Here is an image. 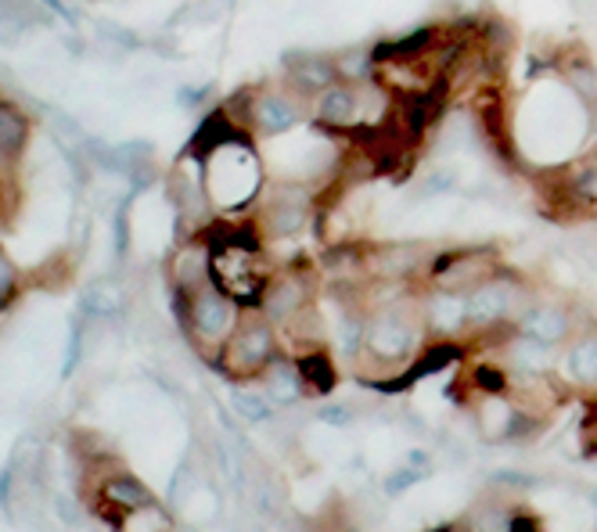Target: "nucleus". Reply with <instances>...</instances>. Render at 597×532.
<instances>
[{"instance_id": "4", "label": "nucleus", "mask_w": 597, "mask_h": 532, "mask_svg": "<svg viewBox=\"0 0 597 532\" xmlns=\"http://www.w3.org/2000/svg\"><path fill=\"white\" fill-rule=\"evenodd\" d=\"M177 313H180V324L188 331L191 345L209 363H217L223 345L231 342V334L241 324L245 307L238 299L227 295L223 288L206 284V288H198L195 295H177Z\"/></svg>"}, {"instance_id": "38", "label": "nucleus", "mask_w": 597, "mask_h": 532, "mask_svg": "<svg viewBox=\"0 0 597 532\" xmlns=\"http://www.w3.org/2000/svg\"><path fill=\"white\" fill-rule=\"evenodd\" d=\"M590 500H594V504H597V490H594V493H590Z\"/></svg>"}, {"instance_id": "1", "label": "nucleus", "mask_w": 597, "mask_h": 532, "mask_svg": "<svg viewBox=\"0 0 597 532\" xmlns=\"http://www.w3.org/2000/svg\"><path fill=\"white\" fill-rule=\"evenodd\" d=\"M428 342L421 295L407 292L400 299L386 302V307L367 310L364 324V353H360V382L375 385L381 378H392L404 371Z\"/></svg>"}, {"instance_id": "19", "label": "nucleus", "mask_w": 597, "mask_h": 532, "mask_svg": "<svg viewBox=\"0 0 597 532\" xmlns=\"http://www.w3.org/2000/svg\"><path fill=\"white\" fill-rule=\"evenodd\" d=\"M170 281L177 295H195L198 288L212 284V245L202 234H195L177 249L170 260Z\"/></svg>"}, {"instance_id": "25", "label": "nucleus", "mask_w": 597, "mask_h": 532, "mask_svg": "<svg viewBox=\"0 0 597 532\" xmlns=\"http://www.w3.org/2000/svg\"><path fill=\"white\" fill-rule=\"evenodd\" d=\"M335 66H339V80H371L375 76V48H346L335 54Z\"/></svg>"}, {"instance_id": "12", "label": "nucleus", "mask_w": 597, "mask_h": 532, "mask_svg": "<svg viewBox=\"0 0 597 532\" xmlns=\"http://www.w3.org/2000/svg\"><path fill=\"white\" fill-rule=\"evenodd\" d=\"M317 295V278H314V270L310 267H281V270H273V278L267 284V292L263 299H259V313L267 317V321L273 328H285L299 310H306Z\"/></svg>"}, {"instance_id": "18", "label": "nucleus", "mask_w": 597, "mask_h": 532, "mask_svg": "<svg viewBox=\"0 0 597 532\" xmlns=\"http://www.w3.org/2000/svg\"><path fill=\"white\" fill-rule=\"evenodd\" d=\"M561 374L573 389L597 400V324H584L565 342Z\"/></svg>"}, {"instance_id": "29", "label": "nucleus", "mask_w": 597, "mask_h": 532, "mask_svg": "<svg viewBox=\"0 0 597 532\" xmlns=\"http://www.w3.org/2000/svg\"><path fill=\"white\" fill-rule=\"evenodd\" d=\"M418 479H421V471H418L415 464H407V468L392 471V475L386 479V493H389V496H400V493H407Z\"/></svg>"}, {"instance_id": "30", "label": "nucleus", "mask_w": 597, "mask_h": 532, "mask_svg": "<svg viewBox=\"0 0 597 532\" xmlns=\"http://www.w3.org/2000/svg\"><path fill=\"white\" fill-rule=\"evenodd\" d=\"M14 288H19V270H14L8 255L0 252V307H8Z\"/></svg>"}, {"instance_id": "7", "label": "nucleus", "mask_w": 597, "mask_h": 532, "mask_svg": "<svg viewBox=\"0 0 597 532\" xmlns=\"http://www.w3.org/2000/svg\"><path fill=\"white\" fill-rule=\"evenodd\" d=\"M281 353H285L281 331L252 307L241 313L238 331L231 334V342H227L223 353L217 357V371H223L231 382H259V374H263Z\"/></svg>"}, {"instance_id": "6", "label": "nucleus", "mask_w": 597, "mask_h": 532, "mask_svg": "<svg viewBox=\"0 0 597 532\" xmlns=\"http://www.w3.org/2000/svg\"><path fill=\"white\" fill-rule=\"evenodd\" d=\"M263 241L267 238H235L212 245V284L238 299L245 310L259 307V299H263L273 278Z\"/></svg>"}, {"instance_id": "2", "label": "nucleus", "mask_w": 597, "mask_h": 532, "mask_svg": "<svg viewBox=\"0 0 597 532\" xmlns=\"http://www.w3.org/2000/svg\"><path fill=\"white\" fill-rule=\"evenodd\" d=\"M202 177L209 188L212 209L241 217L245 209H252L267 191V173L263 162L256 155L252 133H238L220 148H212L202 159Z\"/></svg>"}, {"instance_id": "23", "label": "nucleus", "mask_w": 597, "mask_h": 532, "mask_svg": "<svg viewBox=\"0 0 597 532\" xmlns=\"http://www.w3.org/2000/svg\"><path fill=\"white\" fill-rule=\"evenodd\" d=\"M299 363V374H302V385H306V397H328V392L339 385V368H335V357L331 349H310V353L296 357Z\"/></svg>"}, {"instance_id": "24", "label": "nucleus", "mask_w": 597, "mask_h": 532, "mask_svg": "<svg viewBox=\"0 0 597 532\" xmlns=\"http://www.w3.org/2000/svg\"><path fill=\"white\" fill-rule=\"evenodd\" d=\"M26 137H29L26 116L14 109V104L0 101V159H4V162L19 159L22 148H26Z\"/></svg>"}, {"instance_id": "28", "label": "nucleus", "mask_w": 597, "mask_h": 532, "mask_svg": "<svg viewBox=\"0 0 597 532\" xmlns=\"http://www.w3.org/2000/svg\"><path fill=\"white\" fill-rule=\"evenodd\" d=\"M37 22V0H0V26L26 29Z\"/></svg>"}, {"instance_id": "26", "label": "nucleus", "mask_w": 597, "mask_h": 532, "mask_svg": "<svg viewBox=\"0 0 597 532\" xmlns=\"http://www.w3.org/2000/svg\"><path fill=\"white\" fill-rule=\"evenodd\" d=\"M173 522L166 519V511L159 504H148V508H137L122 514V522L116 525V532H170Z\"/></svg>"}, {"instance_id": "14", "label": "nucleus", "mask_w": 597, "mask_h": 532, "mask_svg": "<svg viewBox=\"0 0 597 532\" xmlns=\"http://www.w3.org/2000/svg\"><path fill=\"white\" fill-rule=\"evenodd\" d=\"M148 504H156V493H151L137 475H130V471L112 468L109 475L98 479L94 511L101 514V519H109L112 529L122 522V514H127V511L148 508Z\"/></svg>"}, {"instance_id": "21", "label": "nucleus", "mask_w": 597, "mask_h": 532, "mask_svg": "<svg viewBox=\"0 0 597 532\" xmlns=\"http://www.w3.org/2000/svg\"><path fill=\"white\" fill-rule=\"evenodd\" d=\"M555 72H558V80L579 98V104H584L587 112H597V66L587 58V51L558 48Z\"/></svg>"}, {"instance_id": "36", "label": "nucleus", "mask_w": 597, "mask_h": 532, "mask_svg": "<svg viewBox=\"0 0 597 532\" xmlns=\"http://www.w3.org/2000/svg\"><path fill=\"white\" fill-rule=\"evenodd\" d=\"M8 482H11V468H4V475H0V504H8Z\"/></svg>"}, {"instance_id": "15", "label": "nucleus", "mask_w": 597, "mask_h": 532, "mask_svg": "<svg viewBox=\"0 0 597 532\" xmlns=\"http://www.w3.org/2000/svg\"><path fill=\"white\" fill-rule=\"evenodd\" d=\"M515 328L523 334H529V339H537L544 345H555V349L565 345L579 331L573 307L569 302H558V299H533L529 310L518 317Z\"/></svg>"}, {"instance_id": "8", "label": "nucleus", "mask_w": 597, "mask_h": 532, "mask_svg": "<svg viewBox=\"0 0 597 532\" xmlns=\"http://www.w3.org/2000/svg\"><path fill=\"white\" fill-rule=\"evenodd\" d=\"M537 299L526 278H518L515 270H497L494 278L482 281L476 292H468V334L476 331H494V328H515L518 317L529 310V302Z\"/></svg>"}, {"instance_id": "37", "label": "nucleus", "mask_w": 597, "mask_h": 532, "mask_svg": "<svg viewBox=\"0 0 597 532\" xmlns=\"http://www.w3.org/2000/svg\"><path fill=\"white\" fill-rule=\"evenodd\" d=\"M170 532H198V529H191V525H173Z\"/></svg>"}, {"instance_id": "35", "label": "nucleus", "mask_w": 597, "mask_h": 532, "mask_svg": "<svg viewBox=\"0 0 597 532\" xmlns=\"http://www.w3.org/2000/svg\"><path fill=\"white\" fill-rule=\"evenodd\" d=\"M209 94V90H180V104H202V98Z\"/></svg>"}, {"instance_id": "9", "label": "nucleus", "mask_w": 597, "mask_h": 532, "mask_svg": "<svg viewBox=\"0 0 597 532\" xmlns=\"http://www.w3.org/2000/svg\"><path fill=\"white\" fill-rule=\"evenodd\" d=\"M317 191L296 184V180H278V184H267L263 199H259V212H256V223L263 238L273 241H288V238H299L306 227L317 220Z\"/></svg>"}, {"instance_id": "13", "label": "nucleus", "mask_w": 597, "mask_h": 532, "mask_svg": "<svg viewBox=\"0 0 597 532\" xmlns=\"http://www.w3.org/2000/svg\"><path fill=\"white\" fill-rule=\"evenodd\" d=\"M537 414H529L515 403L511 392H494V397L476 400V429L486 443H515V439H526L533 432H540Z\"/></svg>"}, {"instance_id": "34", "label": "nucleus", "mask_w": 597, "mask_h": 532, "mask_svg": "<svg viewBox=\"0 0 597 532\" xmlns=\"http://www.w3.org/2000/svg\"><path fill=\"white\" fill-rule=\"evenodd\" d=\"M494 482L500 485V490H526V485H533L537 479L523 475V471H500V475H494Z\"/></svg>"}, {"instance_id": "3", "label": "nucleus", "mask_w": 597, "mask_h": 532, "mask_svg": "<svg viewBox=\"0 0 597 532\" xmlns=\"http://www.w3.org/2000/svg\"><path fill=\"white\" fill-rule=\"evenodd\" d=\"M223 109L252 137H288L310 119V101L296 94L285 80L263 87H241Z\"/></svg>"}, {"instance_id": "20", "label": "nucleus", "mask_w": 597, "mask_h": 532, "mask_svg": "<svg viewBox=\"0 0 597 532\" xmlns=\"http://www.w3.org/2000/svg\"><path fill=\"white\" fill-rule=\"evenodd\" d=\"M500 363L511 374H550L555 371V345H544L537 339H529L523 331H511L500 345Z\"/></svg>"}, {"instance_id": "33", "label": "nucleus", "mask_w": 597, "mask_h": 532, "mask_svg": "<svg viewBox=\"0 0 597 532\" xmlns=\"http://www.w3.org/2000/svg\"><path fill=\"white\" fill-rule=\"evenodd\" d=\"M454 188V177L450 173H428L425 180H421V194L428 199V194H442V191H450Z\"/></svg>"}, {"instance_id": "31", "label": "nucleus", "mask_w": 597, "mask_h": 532, "mask_svg": "<svg viewBox=\"0 0 597 532\" xmlns=\"http://www.w3.org/2000/svg\"><path fill=\"white\" fill-rule=\"evenodd\" d=\"M354 414H357V410L349 406V403H331V406H325V410H320L317 418L325 421V424H339V429H346V424L354 421Z\"/></svg>"}, {"instance_id": "32", "label": "nucleus", "mask_w": 597, "mask_h": 532, "mask_svg": "<svg viewBox=\"0 0 597 532\" xmlns=\"http://www.w3.org/2000/svg\"><path fill=\"white\" fill-rule=\"evenodd\" d=\"M579 435H584V453H597V400L590 403V410H587L584 429H579Z\"/></svg>"}, {"instance_id": "16", "label": "nucleus", "mask_w": 597, "mask_h": 532, "mask_svg": "<svg viewBox=\"0 0 597 532\" xmlns=\"http://www.w3.org/2000/svg\"><path fill=\"white\" fill-rule=\"evenodd\" d=\"M421 313L428 339H465L468 334V295L428 288L421 292Z\"/></svg>"}, {"instance_id": "22", "label": "nucleus", "mask_w": 597, "mask_h": 532, "mask_svg": "<svg viewBox=\"0 0 597 532\" xmlns=\"http://www.w3.org/2000/svg\"><path fill=\"white\" fill-rule=\"evenodd\" d=\"M259 382H263V392L270 397V403H278V406H292V403H299L306 397L299 363H296V357H288V353H281L278 360H273L270 368L259 374Z\"/></svg>"}, {"instance_id": "17", "label": "nucleus", "mask_w": 597, "mask_h": 532, "mask_svg": "<svg viewBox=\"0 0 597 532\" xmlns=\"http://www.w3.org/2000/svg\"><path fill=\"white\" fill-rule=\"evenodd\" d=\"M281 80L302 94L306 101H314L320 90H328L331 83H339V66H335V54L320 51H296L285 58V76Z\"/></svg>"}, {"instance_id": "27", "label": "nucleus", "mask_w": 597, "mask_h": 532, "mask_svg": "<svg viewBox=\"0 0 597 532\" xmlns=\"http://www.w3.org/2000/svg\"><path fill=\"white\" fill-rule=\"evenodd\" d=\"M235 410H238V414L249 421V424H263V421H270V414H273V403H270L267 392L238 389V392H235Z\"/></svg>"}, {"instance_id": "5", "label": "nucleus", "mask_w": 597, "mask_h": 532, "mask_svg": "<svg viewBox=\"0 0 597 532\" xmlns=\"http://www.w3.org/2000/svg\"><path fill=\"white\" fill-rule=\"evenodd\" d=\"M540 199L555 220H597V148L579 151L573 162L537 170Z\"/></svg>"}, {"instance_id": "10", "label": "nucleus", "mask_w": 597, "mask_h": 532, "mask_svg": "<svg viewBox=\"0 0 597 532\" xmlns=\"http://www.w3.org/2000/svg\"><path fill=\"white\" fill-rule=\"evenodd\" d=\"M436 255L439 249L425 245V241H381V245H364V278L415 284L428 278Z\"/></svg>"}, {"instance_id": "11", "label": "nucleus", "mask_w": 597, "mask_h": 532, "mask_svg": "<svg viewBox=\"0 0 597 532\" xmlns=\"http://www.w3.org/2000/svg\"><path fill=\"white\" fill-rule=\"evenodd\" d=\"M500 270V255L497 249H450V252H439L432 270H428L425 284L428 288H442V292H476L482 281H489L494 273Z\"/></svg>"}]
</instances>
